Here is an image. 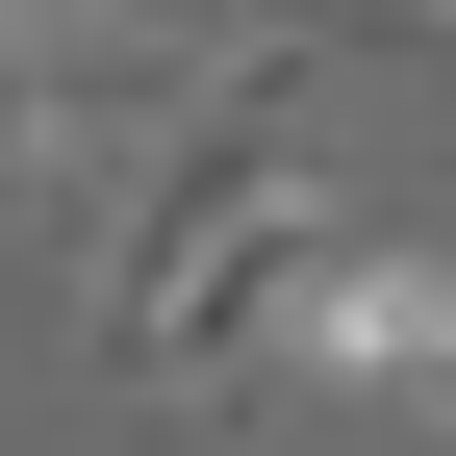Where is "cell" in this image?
<instances>
[{"label": "cell", "mask_w": 456, "mask_h": 456, "mask_svg": "<svg viewBox=\"0 0 456 456\" xmlns=\"http://www.w3.org/2000/svg\"><path fill=\"white\" fill-rule=\"evenodd\" d=\"M305 279H330L305 26H254V51L178 102V152H152L127 254H102V380H152V406H254V380H279V330H305Z\"/></svg>", "instance_id": "cell-1"}, {"label": "cell", "mask_w": 456, "mask_h": 456, "mask_svg": "<svg viewBox=\"0 0 456 456\" xmlns=\"http://www.w3.org/2000/svg\"><path fill=\"white\" fill-rule=\"evenodd\" d=\"M279 380L456 406V254H406V228H330V279H305V330H279Z\"/></svg>", "instance_id": "cell-2"}, {"label": "cell", "mask_w": 456, "mask_h": 456, "mask_svg": "<svg viewBox=\"0 0 456 456\" xmlns=\"http://www.w3.org/2000/svg\"><path fill=\"white\" fill-rule=\"evenodd\" d=\"M355 26H456V0H355Z\"/></svg>", "instance_id": "cell-3"}]
</instances>
